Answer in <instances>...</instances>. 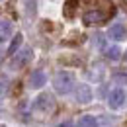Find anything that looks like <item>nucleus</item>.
Listing matches in <instances>:
<instances>
[{"label":"nucleus","instance_id":"obj_1","mask_svg":"<svg viewBox=\"0 0 127 127\" xmlns=\"http://www.w3.org/2000/svg\"><path fill=\"white\" fill-rule=\"evenodd\" d=\"M111 16H113V6H111V2H108V4H104V8H100V6L88 8L82 16V22H84V26H100V24L108 22Z\"/></svg>","mask_w":127,"mask_h":127},{"label":"nucleus","instance_id":"obj_2","mask_svg":"<svg viewBox=\"0 0 127 127\" xmlns=\"http://www.w3.org/2000/svg\"><path fill=\"white\" fill-rule=\"evenodd\" d=\"M53 86L59 94H68L74 88V74L70 70H61L57 72V76L53 78Z\"/></svg>","mask_w":127,"mask_h":127},{"label":"nucleus","instance_id":"obj_3","mask_svg":"<svg viewBox=\"0 0 127 127\" xmlns=\"http://www.w3.org/2000/svg\"><path fill=\"white\" fill-rule=\"evenodd\" d=\"M33 108L39 111H45V113H49V111L55 108V100H53V96L51 94H39L37 98H35V102H33Z\"/></svg>","mask_w":127,"mask_h":127},{"label":"nucleus","instance_id":"obj_4","mask_svg":"<svg viewBox=\"0 0 127 127\" xmlns=\"http://www.w3.org/2000/svg\"><path fill=\"white\" fill-rule=\"evenodd\" d=\"M108 102H110V108H111V110H119V108L123 106V102H125V92H123L121 88L111 90V92H110V98H108Z\"/></svg>","mask_w":127,"mask_h":127},{"label":"nucleus","instance_id":"obj_5","mask_svg":"<svg viewBox=\"0 0 127 127\" xmlns=\"http://www.w3.org/2000/svg\"><path fill=\"white\" fill-rule=\"evenodd\" d=\"M108 37H110V39H115V41H121V39H125V37H127L125 26H121V24H115V26H111L110 30H108Z\"/></svg>","mask_w":127,"mask_h":127},{"label":"nucleus","instance_id":"obj_6","mask_svg":"<svg viewBox=\"0 0 127 127\" xmlns=\"http://www.w3.org/2000/svg\"><path fill=\"white\" fill-rule=\"evenodd\" d=\"M45 82H47V74L43 70H33L32 72V76H30V86L32 88H41V86H45Z\"/></svg>","mask_w":127,"mask_h":127},{"label":"nucleus","instance_id":"obj_7","mask_svg":"<svg viewBox=\"0 0 127 127\" xmlns=\"http://www.w3.org/2000/svg\"><path fill=\"white\" fill-rule=\"evenodd\" d=\"M76 100H78L80 104H88L90 100H92V90H90V86H86V84H82L76 88Z\"/></svg>","mask_w":127,"mask_h":127},{"label":"nucleus","instance_id":"obj_8","mask_svg":"<svg viewBox=\"0 0 127 127\" xmlns=\"http://www.w3.org/2000/svg\"><path fill=\"white\" fill-rule=\"evenodd\" d=\"M32 53H33V51L30 47H26L24 51H20L18 57L14 59V64H16V66H24V64H28L30 61H32Z\"/></svg>","mask_w":127,"mask_h":127},{"label":"nucleus","instance_id":"obj_9","mask_svg":"<svg viewBox=\"0 0 127 127\" xmlns=\"http://www.w3.org/2000/svg\"><path fill=\"white\" fill-rule=\"evenodd\" d=\"M12 33V24L10 22H0V43L6 41Z\"/></svg>","mask_w":127,"mask_h":127},{"label":"nucleus","instance_id":"obj_10","mask_svg":"<svg viewBox=\"0 0 127 127\" xmlns=\"http://www.w3.org/2000/svg\"><path fill=\"white\" fill-rule=\"evenodd\" d=\"M104 55H106V57H108L110 61H117V59L121 57V49L117 47V45H113V47H106Z\"/></svg>","mask_w":127,"mask_h":127},{"label":"nucleus","instance_id":"obj_11","mask_svg":"<svg viewBox=\"0 0 127 127\" xmlns=\"http://www.w3.org/2000/svg\"><path fill=\"white\" fill-rule=\"evenodd\" d=\"M76 6H78L76 0H68V2L64 4V16H66V18H72V16H74V12H76Z\"/></svg>","mask_w":127,"mask_h":127},{"label":"nucleus","instance_id":"obj_12","mask_svg":"<svg viewBox=\"0 0 127 127\" xmlns=\"http://www.w3.org/2000/svg\"><path fill=\"white\" fill-rule=\"evenodd\" d=\"M78 125L82 127H92V125H98V119H96L94 115H82L78 119Z\"/></svg>","mask_w":127,"mask_h":127},{"label":"nucleus","instance_id":"obj_13","mask_svg":"<svg viewBox=\"0 0 127 127\" xmlns=\"http://www.w3.org/2000/svg\"><path fill=\"white\" fill-rule=\"evenodd\" d=\"M22 39H24V37H22V33H18L16 37L12 39V45L8 47V55H14V53H16V51H18V47L22 45Z\"/></svg>","mask_w":127,"mask_h":127},{"label":"nucleus","instance_id":"obj_14","mask_svg":"<svg viewBox=\"0 0 127 127\" xmlns=\"http://www.w3.org/2000/svg\"><path fill=\"white\" fill-rule=\"evenodd\" d=\"M125 61H127V53H125Z\"/></svg>","mask_w":127,"mask_h":127}]
</instances>
